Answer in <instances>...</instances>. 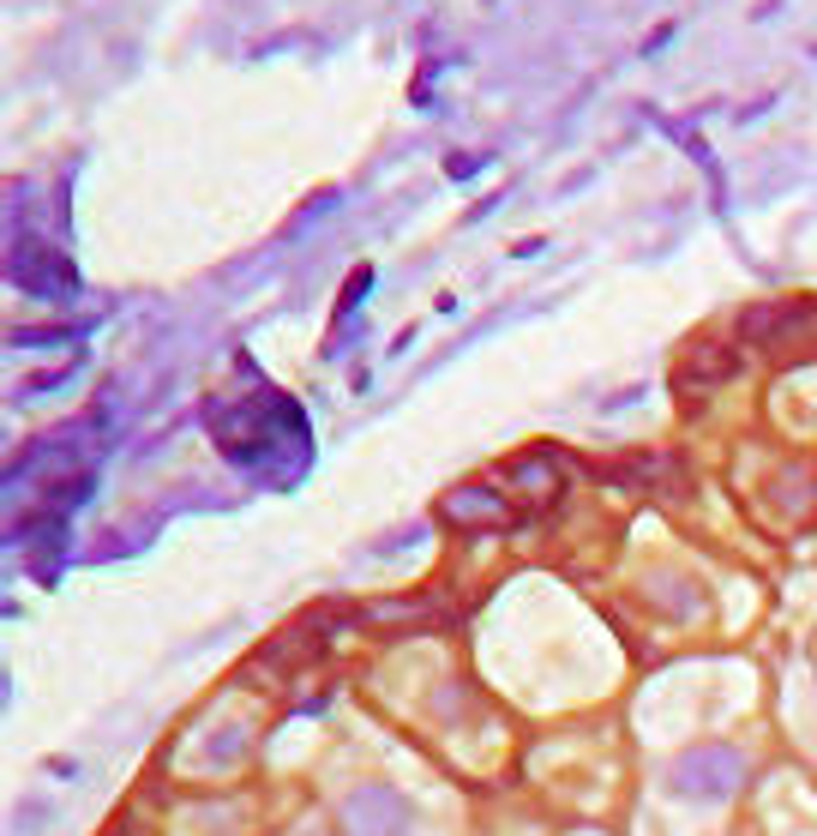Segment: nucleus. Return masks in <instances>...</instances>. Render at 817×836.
<instances>
[{"mask_svg":"<svg viewBox=\"0 0 817 836\" xmlns=\"http://www.w3.org/2000/svg\"><path fill=\"white\" fill-rule=\"evenodd\" d=\"M13 277L25 289H37V295H66V289H73V271H66L54 253H25V259H13Z\"/></svg>","mask_w":817,"mask_h":836,"instance_id":"1","label":"nucleus"},{"mask_svg":"<svg viewBox=\"0 0 817 836\" xmlns=\"http://www.w3.org/2000/svg\"><path fill=\"white\" fill-rule=\"evenodd\" d=\"M733 367H740V355L710 350V343H703V350H698V355H691V362H686V385H715V379H727V373H733Z\"/></svg>","mask_w":817,"mask_h":836,"instance_id":"4","label":"nucleus"},{"mask_svg":"<svg viewBox=\"0 0 817 836\" xmlns=\"http://www.w3.org/2000/svg\"><path fill=\"white\" fill-rule=\"evenodd\" d=\"M511 482H523V494H529V499H553V494H559V470L547 464V452L523 458L518 470H511Z\"/></svg>","mask_w":817,"mask_h":836,"instance_id":"3","label":"nucleus"},{"mask_svg":"<svg viewBox=\"0 0 817 836\" xmlns=\"http://www.w3.org/2000/svg\"><path fill=\"white\" fill-rule=\"evenodd\" d=\"M445 518L451 523H506V499H494V494H481V487H463V494H451L445 499Z\"/></svg>","mask_w":817,"mask_h":836,"instance_id":"2","label":"nucleus"}]
</instances>
